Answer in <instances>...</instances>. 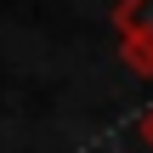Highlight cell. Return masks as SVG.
<instances>
[{
  "instance_id": "obj_2",
  "label": "cell",
  "mask_w": 153,
  "mask_h": 153,
  "mask_svg": "<svg viewBox=\"0 0 153 153\" xmlns=\"http://www.w3.org/2000/svg\"><path fill=\"white\" fill-rule=\"evenodd\" d=\"M136 136L153 148V108H142V114H136Z\"/></svg>"
},
{
  "instance_id": "obj_1",
  "label": "cell",
  "mask_w": 153,
  "mask_h": 153,
  "mask_svg": "<svg viewBox=\"0 0 153 153\" xmlns=\"http://www.w3.org/2000/svg\"><path fill=\"white\" fill-rule=\"evenodd\" d=\"M114 28H119V57L125 68L153 79V0H119L114 6Z\"/></svg>"
}]
</instances>
